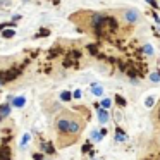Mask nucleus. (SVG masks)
<instances>
[{
  "label": "nucleus",
  "instance_id": "1",
  "mask_svg": "<svg viewBox=\"0 0 160 160\" xmlns=\"http://www.w3.org/2000/svg\"><path fill=\"white\" fill-rule=\"evenodd\" d=\"M115 14L124 22H128V24H139V22H143V14L136 7H122Z\"/></svg>",
  "mask_w": 160,
  "mask_h": 160
},
{
  "label": "nucleus",
  "instance_id": "2",
  "mask_svg": "<svg viewBox=\"0 0 160 160\" xmlns=\"http://www.w3.org/2000/svg\"><path fill=\"white\" fill-rule=\"evenodd\" d=\"M11 112H12V105L9 103V102H5V103H0V122H4L5 119H9Z\"/></svg>",
  "mask_w": 160,
  "mask_h": 160
},
{
  "label": "nucleus",
  "instance_id": "3",
  "mask_svg": "<svg viewBox=\"0 0 160 160\" xmlns=\"http://www.w3.org/2000/svg\"><path fill=\"white\" fill-rule=\"evenodd\" d=\"M97 117H98V122H100L102 126H105L108 121H110V114H108V110L107 108H102V107L97 108Z\"/></svg>",
  "mask_w": 160,
  "mask_h": 160
},
{
  "label": "nucleus",
  "instance_id": "4",
  "mask_svg": "<svg viewBox=\"0 0 160 160\" xmlns=\"http://www.w3.org/2000/svg\"><path fill=\"white\" fill-rule=\"evenodd\" d=\"M90 91H91V95H95V97H100V98H103V95H105V90H103V86L102 84H98V83H93L90 86Z\"/></svg>",
  "mask_w": 160,
  "mask_h": 160
},
{
  "label": "nucleus",
  "instance_id": "5",
  "mask_svg": "<svg viewBox=\"0 0 160 160\" xmlns=\"http://www.w3.org/2000/svg\"><path fill=\"white\" fill-rule=\"evenodd\" d=\"M40 152L47 153V155H55V146L52 143H42L40 145Z\"/></svg>",
  "mask_w": 160,
  "mask_h": 160
},
{
  "label": "nucleus",
  "instance_id": "6",
  "mask_svg": "<svg viewBox=\"0 0 160 160\" xmlns=\"http://www.w3.org/2000/svg\"><path fill=\"white\" fill-rule=\"evenodd\" d=\"M114 138H115V141H117V143H124V141H128V134H126V132L122 131L121 128H115V134H114Z\"/></svg>",
  "mask_w": 160,
  "mask_h": 160
},
{
  "label": "nucleus",
  "instance_id": "7",
  "mask_svg": "<svg viewBox=\"0 0 160 160\" xmlns=\"http://www.w3.org/2000/svg\"><path fill=\"white\" fill-rule=\"evenodd\" d=\"M0 160H11V148L7 145L0 146Z\"/></svg>",
  "mask_w": 160,
  "mask_h": 160
},
{
  "label": "nucleus",
  "instance_id": "8",
  "mask_svg": "<svg viewBox=\"0 0 160 160\" xmlns=\"http://www.w3.org/2000/svg\"><path fill=\"white\" fill-rule=\"evenodd\" d=\"M102 138H103V134H102V131H100V129H93V131H91L90 139H91L93 143H98Z\"/></svg>",
  "mask_w": 160,
  "mask_h": 160
},
{
  "label": "nucleus",
  "instance_id": "9",
  "mask_svg": "<svg viewBox=\"0 0 160 160\" xmlns=\"http://www.w3.org/2000/svg\"><path fill=\"white\" fill-rule=\"evenodd\" d=\"M24 103H26V98L24 97H14V98H12V105H14L16 108L24 107Z\"/></svg>",
  "mask_w": 160,
  "mask_h": 160
},
{
  "label": "nucleus",
  "instance_id": "10",
  "mask_svg": "<svg viewBox=\"0 0 160 160\" xmlns=\"http://www.w3.org/2000/svg\"><path fill=\"white\" fill-rule=\"evenodd\" d=\"M148 79H150V83H153V84L160 83V69L158 71H153V72L148 76Z\"/></svg>",
  "mask_w": 160,
  "mask_h": 160
},
{
  "label": "nucleus",
  "instance_id": "11",
  "mask_svg": "<svg viewBox=\"0 0 160 160\" xmlns=\"http://www.w3.org/2000/svg\"><path fill=\"white\" fill-rule=\"evenodd\" d=\"M14 36H16L14 29H4V31H2V38H5V40H11V38H14Z\"/></svg>",
  "mask_w": 160,
  "mask_h": 160
},
{
  "label": "nucleus",
  "instance_id": "12",
  "mask_svg": "<svg viewBox=\"0 0 160 160\" xmlns=\"http://www.w3.org/2000/svg\"><path fill=\"white\" fill-rule=\"evenodd\" d=\"M100 107L102 108H110L112 107V98H108V97H105V98H102V103H100Z\"/></svg>",
  "mask_w": 160,
  "mask_h": 160
},
{
  "label": "nucleus",
  "instance_id": "13",
  "mask_svg": "<svg viewBox=\"0 0 160 160\" xmlns=\"http://www.w3.org/2000/svg\"><path fill=\"white\" fill-rule=\"evenodd\" d=\"M60 100L62 102H71L72 100V93H71V91H60Z\"/></svg>",
  "mask_w": 160,
  "mask_h": 160
},
{
  "label": "nucleus",
  "instance_id": "14",
  "mask_svg": "<svg viewBox=\"0 0 160 160\" xmlns=\"http://www.w3.org/2000/svg\"><path fill=\"white\" fill-rule=\"evenodd\" d=\"M155 100H157V97H155V95H148V97H146L145 98V105H146V107H153V103H155Z\"/></svg>",
  "mask_w": 160,
  "mask_h": 160
},
{
  "label": "nucleus",
  "instance_id": "15",
  "mask_svg": "<svg viewBox=\"0 0 160 160\" xmlns=\"http://www.w3.org/2000/svg\"><path fill=\"white\" fill-rule=\"evenodd\" d=\"M143 53H146V55H150V57H152L153 53H155V50H153V47L150 45V43H146V45L143 47Z\"/></svg>",
  "mask_w": 160,
  "mask_h": 160
},
{
  "label": "nucleus",
  "instance_id": "16",
  "mask_svg": "<svg viewBox=\"0 0 160 160\" xmlns=\"http://www.w3.org/2000/svg\"><path fill=\"white\" fill-rule=\"evenodd\" d=\"M114 100H115V103H117L121 108H124V107H126V100L121 97V95H115V97H114Z\"/></svg>",
  "mask_w": 160,
  "mask_h": 160
},
{
  "label": "nucleus",
  "instance_id": "17",
  "mask_svg": "<svg viewBox=\"0 0 160 160\" xmlns=\"http://www.w3.org/2000/svg\"><path fill=\"white\" fill-rule=\"evenodd\" d=\"M29 139H31V136H29V134H24V136H22V139H21V148H24L26 143H28Z\"/></svg>",
  "mask_w": 160,
  "mask_h": 160
},
{
  "label": "nucleus",
  "instance_id": "18",
  "mask_svg": "<svg viewBox=\"0 0 160 160\" xmlns=\"http://www.w3.org/2000/svg\"><path fill=\"white\" fill-rule=\"evenodd\" d=\"M33 160H45L43 153H33Z\"/></svg>",
  "mask_w": 160,
  "mask_h": 160
},
{
  "label": "nucleus",
  "instance_id": "19",
  "mask_svg": "<svg viewBox=\"0 0 160 160\" xmlns=\"http://www.w3.org/2000/svg\"><path fill=\"white\" fill-rule=\"evenodd\" d=\"M72 98H74V100H79V98H81V90H74Z\"/></svg>",
  "mask_w": 160,
  "mask_h": 160
},
{
  "label": "nucleus",
  "instance_id": "20",
  "mask_svg": "<svg viewBox=\"0 0 160 160\" xmlns=\"http://www.w3.org/2000/svg\"><path fill=\"white\" fill-rule=\"evenodd\" d=\"M145 2H146V4H150L153 9H158V4H157L155 0H145Z\"/></svg>",
  "mask_w": 160,
  "mask_h": 160
},
{
  "label": "nucleus",
  "instance_id": "21",
  "mask_svg": "<svg viewBox=\"0 0 160 160\" xmlns=\"http://www.w3.org/2000/svg\"><path fill=\"white\" fill-rule=\"evenodd\" d=\"M47 36V35H50V31H48V29H40V33H38V36Z\"/></svg>",
  "mask_w": 160,
  "mask_h": 160
},
{
  "label": "nucleus",
  "instance_id": "22",
  "mask_svg": "<svg viewBox=\"0 0 160 160\" xmlns=\"http://www.w3.org/2000/svg\"><path fill=\"white\" fill-rule=\"evenodd\" d=\"M114 117H115V122H119V121L122 119V114H121V112H115V114H114Z\"/></svg>",
  "mask_w": 160,
  "mask_h": 160
},
{
  "label": "nucleus",
  "instance_id": "23",
  "mask_svg": "<svg viewBox=\"0 0 160 160\" xmlns=\"http://www.w3.org/2000/svg\"><path fill=\"white\" fill-rule=\"evenodd\" d=\"M153 19H155V22H157V24H160V18L155 14V12H153Z\"/></svg>",
  "mask_w": 160,
  "mask_h": 160
},
{
  "label": "nucleus",
  "instance_id": "24",
  "mask_svg": "<svg viewBox=\"0 0 160 160\" xmlns=\"http://www.w3.org/2000/svg\"><path fill=\"white\" fill-rule=\"evenodd\" d=\"M4 84H5V81H4V79H0V90H2V86H4Z\"/></svg>",
  "mask_w": 160,
  "mask_h": 160
},
{
  "label": "nucleus",
  "instance_id": "25",
  "mask_svg": "<svg viewBox=\"0 0 160 160\" xmlns=\"http://www.w3.org/2000/svg\"><path fill=\"white\" fill-rule=\"evenodd\" d=\"M0 7H2V0H0Z\"/></svg>",
  "mask_w": 160,
  "mask_h": 160
}]
</instances>
